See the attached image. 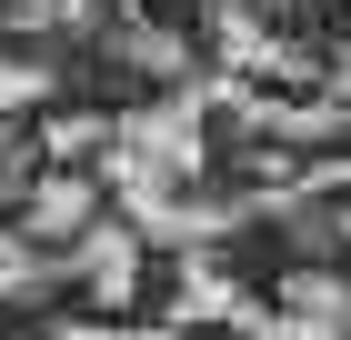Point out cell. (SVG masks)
I'll return each instance as SVG.
<instances>
[{"label": "cell", "mask_w": 351, "mask_h": 340, "mask_svg": "<svg viewBox=\"0 0 351 340\" xmlns=\"http://www.w3.org/2000/svg\"><path fill=\"white\" fill-rule=\"evenodd\" d=\"M90 200H101L90 181L51 170V181H30V210H21V231H30V240H81V231H90Z\"/></svg>", "instance_id": "obj_2"}, {"label": "cell", "mask_w": 351, "mask_h": 340, "mask_svg": "<svg viewBox=\"0 0 351 340\" xmlns=\"http://www.w3.org/2000/svg\"><path fill=\"white\" fill-rule=\"evenodd\" d=\"M81 280H90V300L121 311L131 280H141V231H101V220H90V231H81Z\"/></svg>", "instance_id": "obj_3"}, {"label": "cell", "mask_w": 351, "mask_h": 340, "mask_svg": "<svg viewBox=\"0 0 351 340\" xmlns=\"http://www.w3.org/2000/svg\"><path fill=\"white\" fill-rule=\"evenodd\" d=\"M40 140H51L60 160H90V151H110V140H121V131H110V120H90V110H71V120H51V131H40Z\"/></svg>", "instance_id": "obj_5"}, {"label": "cell", "mask_w": 351, "mask_h": 340, "mask_svg": "<svg viewBox=\"0 0 351 340\" xmlns=\"http://www.w3.org/2000/svg\"><path fill=\"white\" fill-rule=\"evenodd\" d=\"M21 101H51V60H0V110Z\"/></svg>", "instance_id": "obj_6"}, {"label": "cell", "mask_w": 351, "mask_h": 340, "mask_svg": "<svg viewBox=\"0 0 351 340\" xmlns=\"http://www.w3.org/2000/svg\"><path fill=\"white\" fill-rule=\"evenodd\" d=\"M110 51L131 60L141 80H171V90L191 80V40H181V30H161V21H141V10H121V21H110Z\"/></svg>", "instance_id": "obj_1"}, {"label": "cell", "mask_w": 351, "mask_h": 340, "mask_svg": "<svg viewBox=\"0 0 351 340\" xmlns=\"http://www.w3.org/2000/svg\"><path fill=\"white\" fill-rule=\"evenodd\" d=\"M171 311H181V320H241V330L261 320V311L241 300V280H221V270H201V261L181 270V300H171Z\"/></svg>", "instance_id": "obj_4"}, {"label": "cell", "mask_w": 351, "mask_h": 340, "mask_svg": "<svg viewBox=\"0 0 351 340\" xmlns=\"http://www.w3.org/2000/svg\"><path fill=\"white\" fill-rule=\"evenodd\" d=\"M322 80H331V101H341V110H351V51H341V60H331V70H322Z\"/></svg>", "instance_id": "obj_7"}]
</instances>
